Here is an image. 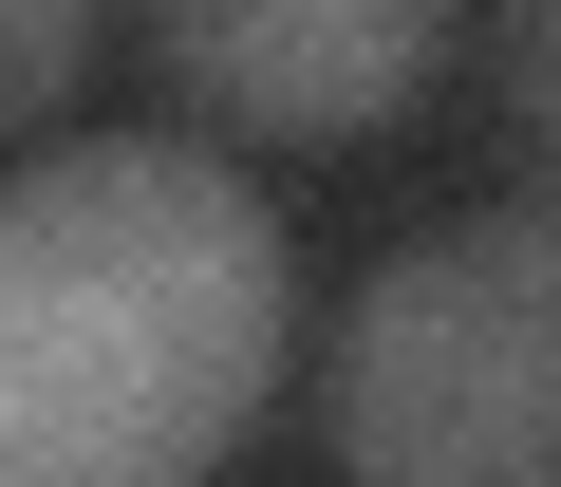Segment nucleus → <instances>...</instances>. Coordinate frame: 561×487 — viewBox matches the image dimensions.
Wrapping results in <instances>:
<instances>
[{
	"instance_id": "5",
	"label": "nucleus",
	"mask_w": 561,
	"mask_h": 487,
	"mask_svg": "<svg viewBox=\"0 0 561 487\" xmlns=\"http://www.w3.org/2000/svg\"><path fill=\"white\" fill-rule=\"evenodd\" d=\"M486 57H505V113H524L542 169H561V0H505V38H486Z\"/></svg>"
},
{
	"instance_id": "2",
	"label": "nucleus",
	"mask_w": 561,
	"mask_h": 487,
	"mask_svg": "<svg viewBox=\"0 0 561 487\" xmlns=\"http://www.w3.org/2000/svg\"><path fill=\"white\" fill-rule=\"evenodd\" d=\"M319 431L356 487H561V206H468L356 282Z\"/></svg>"
},
{
	"instance_id": "3",
	"label": "nucleus",
	"mask_w": 561,
	"mask_h": 487,
	"mask_svg": "<svg viewBox=\"0 0 561 487\" xmlns=\"http://www.w3.org/2000/svg\"><path fill=\"white\" fill-rule=\"evenodd\" d=\"M150 57L187 113L280 132V150H337L393 94H431L449 57V0H150Z\"/></svg>"
},
{
	"instance_id": "4",
	"label": "nucleus",
	"mask_w": 561,
	"mask_h": 487,
	"mask_svg": "<svg viewBox=\"0 0 561 487\" xmlns=\"http://www.w3.org/2000/svg\"><path fill=\"white\" fill-rule=\"evenodd\" d=\"M94 20H113V0H0V132H38V113L76 94Z\"/></svg>"
},
{
	"instance_id": "1",
	"label": "nucleus",
	"mask_w": 561,
	"mask_h": 487,
	"mask_svg": "<svg viewBox=\"0 0 561 487\" xmlns=\"http://www.w3.org/2000/svg\"><path fill=\"white\" fill-rule=\"evenodd\" d=\"M280 375V225L169 150H38L0 188V487H206Z\"/></svg>"
}]
</instances>
